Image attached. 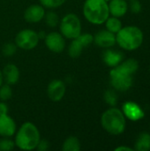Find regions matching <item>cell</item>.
Here are the masks:
<instances>
[{"label":"cell","mask_w":150,"mask_h":151,"mask_svg":"<svg viewBox=\"0 0 150 151\" xmlns=\"http://www.w3.org/2000/svg\"><path fill=\"white\" fill-rule=\"evenodd\" d=\"M101 125L110 134L119 135L126 130V119L122 111L114 106L106 110L102 114Z\"/></svg>","instance_id":"obj_3"},{"label":"cell","mask_w":150,"mask_h":151,"mask_svg":"<svg viewBox=\"0 0 150 151\" xmlns=\"http://www.w3.org/2000/svg\"><path fill=\"white\" fill-rule=\"evenodd\" d=\"M85 49L84 45L82 44V42L80 41V39L78 37L74 38L72 40V42L69 44V47H68V54L71 58H79L83 50Z\"/></svg>","instance_id":"obj_19"},{"label":"cell","mask_w":150,"mask_h":151,"mask_svg":"<svg viewBox=\"0 0 150 151\" xmlns=\"http://www.w3.org/2000/svg\"><path fill=\"white\" fill-rule=\"evenodd\" d=\"M142 30L136 26H126L116 34V43L125 50H136L143 43Z\"/></svg>","instance_id":"obj_2"},{"label":"cell","mask_w":150,"mask_h":151,"mask_svg":"<svg viewBox=\"0 0 150 151\" xmlns=\"http://www.w3.org/2000/svg\"><path fill=\"white\" fill-rule=\"evenodd\" d=\"M110 80L111 87L119 92H126L129 90L133 83V75L126 73L117 66L111 68L110 72Z\"/></svg>","instance_id":"obj_6"},{"label":"cell","mask_w":150,"mask_h":151,"mask_svg":"<svg viewBox=\"0 0 150 151\" xmlns=\"http://www.w3.org/2000/svg\"><path fill=\"white\" fill-rule=\"evenodd\" d=\"M8 105L3 101L0 102V115H4V114H8Z\"/></svg>","instance_id":"obj_30"},{"label":"cell","mask_w":150,"mask_h":151,"mask_svg":"<svg viewBox=\"0 0 150 151\" xmlns=\"http://www.w3.org/2000/svg\"><path fill=\"white\" fill-rule=\"evenodd\" d=\"M149 127H150V126H149Z\"/></svg>","instance_id":"obj_37"},{"label":"cell","mask_w":150,"mask_h":151,"mask_svg":"<svg viewBox=\"0 0 150 151\" xmlns=\"http://www.w3.org/2000/svg\"><path fill=\"white\" fill-rule=\"evenodd\" d=\"M82 12L85 19L94 25L103 24L110 16L108 3L104 0H86Z\"/></svg>","instance_id":"obj_4"},{"label":"cell","mask_w":150,"mask_h":151,"mask_svg":"<svg viewBox=\"0 0 150 151\" xmlns=\"http://www.w3.org/2000/svg\"><path fill=\"white\" fill-rule=\"evenodd\" d=\"M129 1H130V0H129Z\"/></svg>","instance_id":"obj_36"},{"label":"cell","mask_w":150,"mask_h":151,"mask_svg":"<svg viewBox=\"0 0 150 151\" xmlns=\"http://www.w3.org/2000/svg\"><path fill=\"white\" fill-rule=\"evenodd\" d=\"M15 134V146L21 150L30 151L35 150L39 141L41 140L40 132L37 127L32 122H25L22 124Z\"/></svg>","instance_id":"obj_1"},{"label":"cell","mask_w":150,"mask_h":151,"mask_svg":"<svg viewBox=\"0 0 150 151\" xmlns=\"http://www.w3.org/2000/svg\"><path fill=\"white\" fill-rule=\"evenodd\" d=\"M94 42L100 48H111L116 44V35L107 29H102L94 35Z\"/></svg>","instance_id":"obj_11"},{"label":"cell","mask_w":150,"mask_h":151,"mask_svg":"<svg viewBox=\"0 0 150 151\" xmlns=\"http://www.w3.org/2000/svg\"><path fill=\"white\" fill-rule=\"evenodd\" d=\"M43 19H45V23L47 24V26L50 27H56L59 22V18L57 13L52 11H49L47 13H45Z\"/></svg>","instance_id":"obj_23"},{"label":"cell","mask_w":150,"mask_h":151,"mask_svg":"<svg viewBox=\"0 0 150 151\" xmlns=\"http://www.w3.org/2000/svg\"><path fill=\"white\" fill-rule=\"evenodd\" d=\"M41 4L49 9H55L63 5L66 0H39Z\"/></svg>","instance_id":"obj_26"},{"label":"cell","mask_w":150,"mask_h":151,"mask_svg":"<svg viewBox=\"0 0 150 151\" xmlns=\"http://www.w3.org/2000/svg\"><path fill=\"white\" fill-rule=\"evenodd\" d=\"M110 15L121 18L125 16L128 11V4L126 0H111L108 2Z\"/></svg>","instance_id":"obj_16"},{"label":"cell","mask_w":150,"mask_h":151,"mask_svg":"<svg viewBox=\"0 0 150 151\" xmlns=\"http://www.w3.org/2000/svg\"><path fill=\"white\" fill-rule=\"evenodd\" d=\"M39 37L37 35V32L34 31L33 29L26 28L23 30H20L16 37H15V44L18 48L22 50H33L34 49L38 42H39Z\"/></svg>","instance_id":"obj_7"},{"label":"cell","mask_w":150,"mask_h":151,"mask_svg":"<svg viewBox=\"0 0 150 151\" xmlns=\"http://www.w3.org/2000/svg\"><path fill=\"white\" fill-rule=\"evenodd\" d=\"M102 58H103V63L107 66L113 68L118 65L124 60V54L119 50L108 48L103 51L102 55Z\"/></svg>","instance_id":"obj_13"},{"label":"cell","mask_w":150,"mask_h":151,"mask_svg":"<svg viewBox=\"0 0 150 151\" xmlns=\"http://www.w3.org/2000/svg\"><path fill=\"white\" fill-rule=\"evenodd\" d=\"M117 67L126 73L133 76L139 69V62L134 58H128L126 60H123L118 65H117Z\"/></svg>","instance_id":"obj_18"},{"label":"cell","mask_w":150,"mask_h":151,"mask_svg":"<svg viewBox=\"0 0 150 151\" xmlns=\"http://www.w3.org/2000/svg\"><path fill=\"white\" fill-rule=\"evenodd\" d=\"M128 10L134 14H138L142 10V4L139 0H130V3L128 4Z\"/></svg>","instance_id":"obj_28"},{"label":"cell","mask_w":150,"mask_h":151,"mask_svg":"<svg viewBox=\"0 0 150 151\" xmlns=\"http://www.w3.org/2000/svg\"><path fill=\"white\" fill-rule=\"evenodd\" d=\"M17 45L13 42H6L2 48V53L5 57H11L16 53Z\"/></svg>","instance_id":"obj_27"},{"label":"cell","mask_w":150,"mask_h":151,"mask_svg":"<svg viewBox=\"0 0 150 151\" xmlns=\"http://www.w3.org/2000/svg\"><path fill=\"white\" fill-rule=\"evenodd\" d=\"M66 88L65 84L61 80H52L47 88V95L49 98L53 102H59L65 95Z\"/></svg>","instance_id":"obj_10"},{"label":"cell","mask_w":150,"mask_h":151,"mask_svg":"<svg viewBox=\"0 0 150 151\" xmlns=\"http://www.w3.org/2000/svg\"><path fill=\"white\" fill-rule=\"evenodd\" d=\"M59 30L62 35L67 39H74L81 34V22L74 13L65 15L59 24Z\"/></svg>","instance_id":"obj_5"},{"label":"cell","mask_w":150,"mask_h":151,"mask_svg":"<svg viewBox=\"0 0 150 151\" xmlns=\"http://www.w3.org/2000/svg\"><path fill=\"white\" fill-rule=\"evenodd\" d=\"M3 80L6 84L14 85L19 80V70L14 64H7L3 71Z\"/></svg>","instance_id":"obj_15"},{"label":"cell","mask_w":150,"mask_h":151,"mask_svg":"<svg viewBox=\"0 0 150 151\" xmlns=\"http://www.w3.org/2000/svg\"><path fill=\"white\" fill-rule=\"evenodd\" d=\"M12 96V90L9 84H2L0 87V100L1 101H7Z\"/></svg>","instance_id":"obj_24"},{"label":"cell","mask_w":150,"mask_h":151,"mask_svg":"<svg viewBox=\"0 0 150 151\" xmlns=\"http://www.w3.org/2000/svg\"><path fill=\"white\" fill-rule=\"evenodd\" d=\"M44 15L45 10L42 4H32L25 10L24 19L28 23H37L44 18Z\"/></svg>","instance_id":"obj_12"},{"label":"cell","mask_w":150,"mask_h":151,"mask_svg":"<svg viewBox=\"0 0 150 151\" xmlns=\"http://www.w3.org/2000/svg\"><path fill=\"white\" fill-rule=\"evenodd\" d=\"M149 73H150V68H149Z\"/></svg>","instance_id":"obj_35"},{"label":"cell","mask_w":150,"mask_h":151,"mask_svg":"<svg viewBox=\"0 0 150 151\" xmlns=\"http://www.w3.org/2000/svg\"><path fill=\"white\" fill-rule=\"evenodd\" d=\"M15 147V142L10 137H3L0 139V151H11Z\"/></svg>","instance_id":"obj_25"},{"label":"cell","mask_w":150,"mask_h":151,"mask_svg":"<svg viewBox=\"0 0 150 151\" xmlns=\"http://www.w3.org/2000/svg\"><path fill=\"white\" fill-rule=\"evenodd\" d=\"M103 99L104 102L110 105L111 107H114L118 104V96L115 91V89H108L104 92L103 95Z\"/></svg>","instance_id":"obj_22"},{"label":"cell","mask_w":150,"mask_h":151,"mask_svg":"<svg viewBox=\"0 0 150 151\" xmlns=\"http://www.w3.org/2000/svg\"><path fill=\"white\" fill-rule=\"evenodd\" d=\"M36 149L39 151H47L50 149V142L47 140H40Z\"/></svg>","instance_id":"obj_29"},{"label":"cell","mask_w":150,"mask_h":151,"mask_svg":"<svg viewBox=\"0 0 150 151\" xmlns=\"http://www.w3.org/2000/svg\"><path fill=\"white\" fill-rule=\"evenodd\" d=\"M63 151H79L80 150V142L75 136H69L62 144Z\"/></svg>","instance_id":"obj_20"},{"label":"cell","mask_w":150,"mask_h":151,"mask_svg":"<svg viewBox=\"0 0 150 151\" xmlns=\"http://www.w3.org/2000/svg\"><path fill=\"white\" fill-rule=\"evenodd\" d=\"M37 35H38V37H39V39L41 40V39H44L45 37H46V34H45V32L44 31H39V32H37Z\"/></svg>","instance_id":"obj_32"},{"label":"cell","mask_w":150,"mask_h":151,"mask_svg":"<svg viewBox=\"0 0 150 151\" xmlns=\"http://www.w3.org/2000/svg\"><path fill=\"white\" fill-rule=\"evenodd\" d=\"M133 150L149 151L150 150V134L147 132L141 133L134 143Z\"/></svg>","instance_id":"obj_17"},{"label":"cell","mask_w":150,"mask_h":151,"mask_svg":"<svg viewBox=\"0 0 150 151\" xmlns=\"http://www.w3.org/2000/svg\"><path fill=\"white\" fill-rule=\"evenodd\" d=\"M16 131V124L11 117L8 114L0 115V136L11 137Z\"/></svg>","instance_id":"obj_14"},{"label":"cell","mask_w":150,"mask_h":151,"mask_svg":"<svg viewBox=\"0 0 150 151\" xmlns=\"http://www.w3.org/2000/svg\"><path fill=\"white\" fill-rule=\"evenodd\" d=\"M126 119L131 121H139L144 119L145 111L137 103L133 101H126L123 104L121 109Z\"/></svg>","instance_id":"obj_8"},{"label":"cell","mask_w":150,"mask_h":151,"mask_svg":"<svg viewBox=\"0 0 150 151\" xmlns=\"http://www.w3.org/2000/svg\"><path fill=\"white\" fill-rule=\"evenodd\" d=\"M46 47L54 53H61L65 48V40L61 33L51 32L44 38Z\"/></svg>","instance_id":"obj_9"},{"label":"cell","mask_w":150,"mask_h":151,"mask_svg":"<svg viewBox=\"0 0 150 151\" xmlns=\"http://www.w3.org/2000/svg\"><path fill=\"white\" fill-rule=\"evenodd\" d=\"M115 151H133V149H132V148H130V147H127V146H118V147H117L115 150Z\"/></svg>","instance_id":"obj_31"},{"label":"cell","mask_w":150,"mask_h":151,"mask_svg":"<svg viewBox=\"0 0 150 151\" xmlns=\"http://www.w3.org/2000/svg\"><path fill=\"white\" fill-rule=\"evenodd\" d=\"M3 81H4V80H3V74H2V71L0 70V87L3 84Z\"/></svg>","instance_id":"obj_33"},{"label":"cell","mask_w":150,"mask_h":151,"mask_svg":"<svg viewBox=\"0 0 150 151\" xmlns=\"http://www.w3.org/2000/svg\"><path fill=\"white\" fill-rule=\"evenodd\" d=\"M104 24H105L106 29L109 30L110 32L115 34V35L123 27H122V22L119 19V18H117V17H114V16H111V17L109 16V18L106 19Z\"/></svg>","instance_id":"obj_21"},{"label":"cell","mask_w":150,"mask_h":151,"mask_svg":"<svg viewBox=\"0 0 150 151\" xmlns=\"http://www.w3.org/2000/svg\"><path fill=\"white\" fill-rule=\"evenodd\" d=\"M104 1H105V2H107V3H108V2H110V1H111V0H104Z\"/></svg>","instance_id":"obj_34"}]
</instances>
